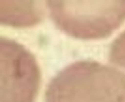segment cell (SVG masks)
<instances>
[{
  "label": "cell",
  "mask_w": 125,
  "mask_h": 102,
  "mask_svg": "<svg viewBox=\"0 0 125 102\" xmlns=\"http://www.w3.org/2000/svg\"><path fill=\"white\" fill-rule=\"evenodd\" d=\"M0 102H34L40 74L35 58L22 46L0 41Z\"/></svg>",
  "instance_id": "obj_1"
},
{
  "label": "cell",
  "mask_w": 125,
  "mask_h": 102,
  "mask_svg": "<svg viewBox=\"0 0 125 102\" xmlns=\"http://www.w3.org/2000/svg\"><path fill=\"white\" fill-rule=\"evenodd\" d=\"M41 13L35 2L30 0H0V22L18 27L36 25Z\"/></svg>",
  "instance_id": "obj_2"
}]
</instances>
